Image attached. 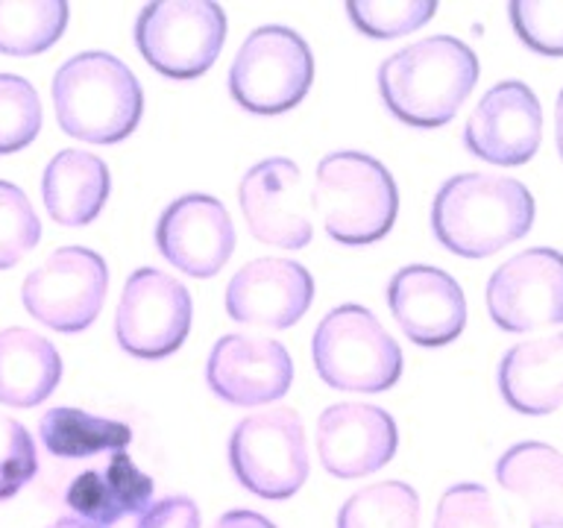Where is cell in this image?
<instances>
[{
  "label": "cell",
  "mask_w": 563,
  "mask_h": 528,
  "mask_svg": "<svg viewBox=\"0 0 563 528\" xmlns=\"http://www.w3.org/2000/svg\"><path fill=\"white\" fill-rule=\"evenodd\" d=\"M534 227V197L519 179L501 174H457L431 202V229L449 253L487 258L526 238Z\"/></svg>",
  "instance_id": "cell-1"
},
{
  "label": "cell",
  "mask_w": 563,
  "mask_h": 528,
  "mask_svg": "<svg viewBox=\"0 0 563 528\" xmlns=\"http://www.w3.org/2000/svg\"><path fill=\"white\" fill-rule=\"evenodd\" d=\"M478 82V56L455 35H429L378 65V91L402 123L434 130L464 106Z\"/></svg>",
  "instance_id": "cell-2"
},
{
  "label": "cell",
  "mask_w": 563,
  "mask_h": 528,
  "mask_svg": "<svg viewBox=\"0 0 563 528\" xmlns=\"http://www.w3.org/2000/svg\"><path fill=\"white\" fill-rule=\"evenodd\" d=\"M56 121L70 139L118 144L144 112L139 77L106 51L77 53L53 77Z\"/></svg>",
  "instance_id": "cell-3"
},
{
  "label": "cell",
  "mask_w": 563,
  "mask_h": 528,
  "mask_svg": "<svg viewBox=\"0 0 563 528\" xmlns=\"http://www.w3.org/2000/svg\"><path fill=\"white\" fill-rule=\"evenodd\" d=\"M311 206L323 215L329 238L364 246L382 241L394 229L399 191L378 158L341 150L317 165Z\"/></svg>",
  "instance_id": "cell-4"
},
{
  "label": "cell",
  "mask_w": 563,
  "mask_h": 528,
  "mask_svg": "<svg viewBox=\"0 0 563 528\" xmlns=\"http://www.w3.org/2000/svg\"><path fill=\"white\" fill-rule=\"evenodd\" d=\"M317 376L352 394H382L402 376V350L364 306L346 302L320 320L311 338Z\"/></svg>",
  "instance_id": "cell-5"
},
{
  "label": "cell",
  "mask_w": 563,
  "mask_h": 528,
  "mask_svg": "<svg viewBox=\"0 0 563 528\" xmlns=\"http://www.w3.org/2000/svg\"><path fill=\"white\" fill-rule=\"evenodd\" d=\"M314 56L290 26L267 24L246 35L229 68V95L253 114H282L308 95Z\"/></svg>",
  "instance_id": "cell-6"
},
{
  "label": "cell",
  "mask_w": 563,
  "mask_h": 528,
  "mask_svg": "<svg viewBox=\"0 0 563 528\" xmlns=\"http://www.w3.org/2000/svg\"><path fill=\"white\" fill-rule=\"evenodd\" d=\"M227 42V12L214 0H156L141 9L135 44L170 79L202 77Z\"/></svg>",
  "instance_id": "cell-7"
},
{
  "label": "cell",
  "mask_w": 563,
  "mask_h": 528,
  "mask_svg": "<svg viewBox=\"0 0 563 528\" xmlns=\"http://www.w3.org/2000/svg\"><path fill=\"white\" fill-rule=\"evenodd\" d=\"M229 464L246 491L262 499H290L308 479L306 426L294 408H267L238 422Z\"/></svg>",
  "instance_id": "cell-8"
},
{
  "label": "cell",
  "mask_w": 563,
  "mask_h": 528,
  "mask_svg": "<svg viewBox=\"0 0 563 528\" xmlns=\"http://www.w3.org/2000/svg\"><path fill=\"white\" fill-rule=\"evenodd\" d=\"M109 290L106 258L86 246H62L21 285L30 315L56 332L74 334L95 323Z\"/></svg>",
  "instance_id": "cell-9"
},
{
  "label": "cell",
  "mask_w": 563,
  "mask_h": 528,
  "mask_svg": "<svg viewBox=\"0 0 563 528\" xmlns=\"http://www.w3.org/2000/svg\"><path fill=\"white\" fill-rule=\"evenodd\" d=\"M191 294L183 282L156 267H141L126 279L114 315V334L135 359H165L191 332Z\"/></svg>",
  "instance_id": "cell-10"
},
{
  "label": "cell",
  "mask_w": 563,
  "mask_h": 528,
  "mask_svg": "<svg viewBox=\"0 0 563 528\" xmlns=\"http://www.w3.org/2000/svg\"><path fill=\"white\" fill-rule=\"evenodd\" d=\"M487 311L501 332H534L563 323V253L531 246L493 271Z\"/></svg>",
  "instance_id": "cell-11"
},
{
  "label": "cell",
  "mask_w": 563,
  "mask_h": 528,
  "mask_svg": "<svg viewBox=\"0 0 563 528\" xmlns=\"http://www.w3.org/2000/svg\"><path fill=\"white\" fill-rule=\"evenodd\" d=\"M543 139V109L526 82L505 79L478 100L466 118L464 144L487 165H528Z\"/></svg>",
  "instance_id": "cell-12"
},
{
  "label": "cell",
  "mask_w": 563,
  "mask_h": 528,
  "mask_svg": "<svg viewBox=\"0 0 563 528\" xmlns=\"http://www.w3.org/2000/svg\"><path fill=\"white\" fill-rule=\"evenodd\" d=\"M238 200L246 229L262 244L299 250L314 235V223L308 218L311 197L302 188V170L290 158L273 156L250 167L238 188Z\"/></svg>",
  "instance_id": "cell-13"
},
{
  "label": "cell",
  "mask_w": 563,
  "mask_h": 528,
  "mask_svg": "<svg viewBox=\"0 0 563 528\" xmlns=\"http://www.w3.org/2000/svg\"><path fill=\"white\" fill-rule=\"evenodd\" d=\"M156 246L174 267L194 279H209L235 250V223L218 197L185 194L162 211Z\"/></svg>",
  "instance_id": "cell-14"
},
{
  "label": "cell",
  "mask_w": 563,
  "mask_h": 528,
  "mask_svg": "<svg viewBox=\"0 0 563 528\" xmlns=\"http://www.w3.org/2000/svg\"><path fill=\"white\" fill-rule=\"evenodd\" d=\"M206 382L229 405H264L288 394L294 361L264 334H223L209 352Z\"/></svg>",
  "instance_id": "cell-15"
},
{
  "label": "cell",
  "mask_w": 563,
  "mask_h": 528,
  "mask_svg": "<svg viewBox=\"0 0 563 528\" xmlns=\"http://www.w3.org/2000/svg\"><path fill=\"white\" fill-rule=\"evenodd\" d=\"M394 417L369 403L329 405L317 420V455L334 479H361L396 455Z\"/></svg>",
  "instance_id": "cell-16"
},
{
  "label": "cell",
  "mask_w": 563,
  "mask_h": 528,
  "mask_svg": "<svg viewBox=\"0 0 563 528\" xmlns=\"http://www.w3.org/2000/svg\"><path fill=\"white\" fill-rule=\"evenodd\" d=\"M387 306L408 341L417 346H446L464 332L466 297L446 271L408 264L387 282Z\"/></svg>",
  "instance_id": "cell-17"
},
{
  "label": "cell",
  "mask_w": 563,
  "mask_h": 528,
  "mask_svg": "<svg viewBox=\"0 0 563 528\" xmlns=\"http://www.w3.org/2000/svg\"><path fill=\"white\" fill-rule=\"evenodd\" d=\"M314 302V279L294 258H255L232 276L227 315L235 323L288 329Z\"/></svg>",
  "instance_id": "cell-18"
},
{
  "label": "cell",
  "mask_w": 563,
  "mask_h": 528,
  "mask_svg": "<svg viewBox=\"0 0 563 528\" xmlns=\"http://www.w3.org/2000/svg\"><path fill=\"white\" fill-rule=\"evenodd\" d=\"M496 482L528 510L531 528H563V452L522 440L496 461Z\"/></svg>",
  "instance_id": "cell-19"
},
{
  "label": "cell",
  "mask_w": 563,
  "mask_h": 528,
  "mask_svg": "<svg viewBox=\"0 0 563 528\" xmlns=\"http://www.w3.org/2000/svg\"><path fill=\"white\" fill-rule=\"evenodd\" d=\"M499 394L526 417H545L563 405V332L510 346L499 361Z\"/></svg>",
  "instance_id": "cell-20"
},
{
  "label": "cell",
  "mask_w": 563,
  "mask_h": 528,
  "mask_svg": "<svg viewBox=\"0 0 563 528\" xmlns=\"http://www.w3.org/2000/svg\"><path fill=\"white\" fill-rule=\"evenodd\" d=\"M68 508L86 522L109 528L153 502V479L126 452H114L106 466L77 475L65 493Z\"/></svg>",
  "instance_id": "cell-21"
},
{
  "label": "cell",
  "mask_w": 563,
  "mask_h": 528,
  "mask_svg": "<svg viewBox=\"0 0 563 528\" xmlns=\"http://www.w3.org/2000/svg\"><path fill=\"white\" fill-rule=\"evenodd\" d=\"M109 167L103 158L86 150H62L44 167L42 197L56 223L86 227L103 211L109 200Z\"/></svg>",
  "instance_id": "cell-22"
},
{
  "label": "cell",
  "mask_w": 563,
  "mask_h": 528,
  "mask_svg": "<svg viewBox=\"0 0 563 528\" xmlns=\"http://www.w3.org/2000/svg\"><path fill=\"white\" fill-rule=\"evenodd\" d=\"M62 359L47 338L12 326L0 332V403L35 408L56 391Z\"/></svg>",
  "instance_id": "cell-23"
},
{
  "label": "cell",
  "mask_w": 563,
  "mask_h": 528,
  "mask_svg": "<svg viewBox=\"0 0 563 528\" xmlns=\"http://www.w3.org/2000/svg\"><path fill=\"white\" fill-rule=\"evenodd\" d=\"M38 438L56 458H95L103 452H123V447H130L132 429L118 420L59 405L42 417Z\"/></svg>",
  "instance_id": "cell-24"
},
{
  "label": "cell",
  "mask_w": 563,
  "mask_h": 528,
  "mask_svg": "<svg viewBox=\"0 0 563 528\" xmlns=\"http://www.w3.org/2000/svg\"><path fill=\"white\" fill-rule=\"evenodd\" d=\"M68 26L65 0H0V53L35 56L59 42Z\"/></svg>",
  "instance_id": "cell-25"
},
{
  "label": "cell",
  "mask_w": 563,
  "mask_h": 528,
  "mask_svg": "<svg viewBox=\"0 0 563 528\" xmlns=\"http://www.w3.org/2000/svg\"><path fill=\"white\" fill-rule=\"evenodd\" d=\"M338 528H420V496L405 482L369 484L343 502Z\"/></svg>",
  "instance_id": "cell-26"
},
{
  "label": "cell",
  "mask_w": 563,
  "mask_h": 528,
  "mask_svg": "<svg viewBox=\"0 0 563 528\" xmlns=\"http://www.w3.org/2000/svg\"><path fill=\"white\" fill-rule=\"evenodd\" d=\"M42 130V100L33 82L0 74V156L24 150Z\"/></svg>",
  "instance_id": "cell-27"
},
{
  "label": "cell",
  "mask_w": 563,
  "mask_h": 528,
  "mask_svg": "<svg viewBox=\"0 0 563 528\" xmlns=\"http://www.w3.org/2000/svg\"><path fill=\"white\" fill-rule=\"evenodd\" d=\"M438 0H350L346 15L369 38H399L429 24Z\"/></svg>",
  "instance_id": "cell-28"
},
{
  "label": "cell",
  "mask_w": 563,
  "mask_h": 528,
  "mask_svg": "<svg viewBox=\"0 0 563 528\" xmlns=\"http://www.w3.org/2000/svg\"><path fill=\"white\" fill-rule=\"evenodd\" d=\"M42 238V220L18 185L0 179V271L15 267Z\"/></svg>",
  "instance_id": "cell-29"
},
{
  "label": "cell",
  "mask_w": 563,
  "mask_h": 528,
  "mask_svg": "<svg viewBox=\"0 0 563 528\" xmlns=\"http://www.w3.org/2000/svg\"><path fill=\"white\" fill-rule=\"evenodd\" d=\"M508 15L528 51L563 56V0H510Z\"/></svg>",
  "instance_id": "cell-30"
},
{
  "label": "cell",
  "mask_w": 563,
  "mask_h": 528,
  "mask_svg": "<svg viewBox=\"0 0 563 528\" xmlns=\"http://www.w3.org/2000/svg\"><path fill=\"white\" fill-rule=\"evenodd\" d=\"M431 528H508L484 484H452L438 502Z\"/></svg>",
  "instance_id": "cell-31"
},
{
  "label": "cell",
  "mask_w": 563,
  "mask_h": 528,
  "mask_svg": "<svg viewBox=\"0 0 563 528\" xmlns=\"http://www.w3.org/2000/svg\"><path fill=\"white\" fill-rule=\"evenodd\" d=\"M38 473L33 435L24 422L0 414V499H12Z\"/></svg>",
  "instance_id": "cell-32"
},
{
  "label": "cell",
  "mask_w": 563,
  "mask_h": 528,
  "mask_svg": "<svg viewBox=\"0 0 563 528\" xmlns=\"http://www.w3.org/2000/svg\"><path fill=\"white\" fill-rule=\"evenodd\" d=\"M200 508L191 496H167L141 510L135 528H200Z\"/></svg>",
  "instance_id": "cell-33"
},
{
  "label": "cell",
  "mask_w": 563,
  "mask_h": 528,
  "mask_svg": "<svg viewBox=\"0 0 563 528\" xmlns=\"http://www.w3.org/2000/svg\"><path fill=\"white\" fill-rule=\"evenodd\" d=\"M214 528H276L267 517L255 510H229L214 522Z\"/></svg>",
  "instance_id": "cell-34"
},
{
  "label": "cell",
  "mask_w": 563,
  "mask_h": 528,
  "mask_svg": "<svg viewBox=\"0 0 563 528\" xmlns=\"http://www.w3.org/2000/svg\"><path fill=\"white\" fill-rule=\"evenodd\" d=\"M554 141H558V153L563 158V88L558 95V103H554Z\"/></svg>",
  "instance_id": "cell-35"
},
{
  "label": "cell",
  "mask_w": 563,
  "mask_h": 528,
  "mask_svg": "<svg viewBox=\"0 0 563 528\" xmlns=\"http://www.w3.org/2000/svg\"><path fill=\"white\" fill-rule=\"evenodd\" d=\"M47 528H100V526H95V522H86V519H79V517H62V519H56V522H51Z\"/></svg>",
  "instance_id": "cell-36"
}]
</instances>
